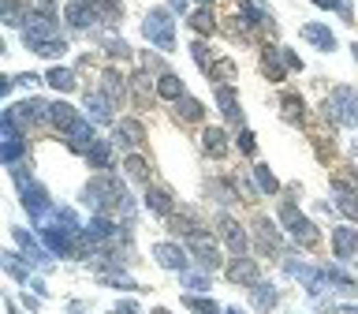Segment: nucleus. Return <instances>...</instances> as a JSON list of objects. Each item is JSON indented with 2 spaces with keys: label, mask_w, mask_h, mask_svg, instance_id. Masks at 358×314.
Returning a JSON list of instances; mask_svg holds the SVG:
<instances>
[{
  "label": "nucleus",
  "mask_w": 358,
  "mask_h": 314,
  "mask_svg": "<svg viewBox=\"0 0 358 314\" xmlns=\"http://www.w3.org/2000/svg\"><path fill=\"white\" fill-rule=\"evenodd\" d=\"M302 38H310L318 49H336V38H332L329 30H321L318 23H310V27H302Z\"/></svg>",
  "instance_id": "obj_11"
},
{
  "label": "nucleus",
  "mask_w": 358,
  "mask_h": 314,
  "mask_svg": "<svg viewBox=\"0 0 358 314\" xmlns=\"http://www.w3.org/2000/svg\"><path fill=\"white\" fill-rule=\"evenodd\" d=\"M217 101H220V109H224L228 120H239V105H235V90L232 87H217Z\"/></svg>",
  "instance_id": "obj_13"
},
{
  "label": "nucleus",
  "mask_w": 358,
  "mask_h": 314,
  "mask_svg": "<svg viewBox=\"0 0 358 314\" xmlns=\"http://www.w3.org/2000/svg\"><path fill=\"white\" fill-rule=\"evenodd\" d=\"M202 113H206V109H202V101L179 98V116H183V120H202Z\"/></svg>",
  "instance_id": "obj_15"
},
{
  "label": "nucleus",
  "mask_w": 358,
  "mask_h": 314,
  "mask_svg": "<svg viewBox=\"0 0 358 314\" xmlns=\"http://www.w3.org/2000/svg\"><path fill=\"white\" fill-rule=\"evenodd\" d=\"M49 116H53V124L64 127V131H67V127H75V109L71 105H53V109H49Z\"/></svg>",
  "instance_id": "obj_14"
},
{
  "label": "nucleus",
  "mask_w": 358,
  "mask_h": 314,
  "mask_svg": "<svg viewBox=\"0 0 358 314\" xmlns=\"http://www.w3.org/2000/svg\"><path fill=\"white\" fill-rule=\"evenodd\" d=\"M119 142H127V146H139L142 139H146V131H142V124H134V120H123L119 124Z\"/></svg>",
  "instance_id": "obj_12"
},
{
  "label": "nucleus",
  "mask_w": 358,
  "mask_h": 314,
  "mask_svg": "<svg viewBox=\"0 0 358 314\" xmlns=\"http://www.w3.org/2000/svg\"><path fill=\"white\" fill-rule=\"evenodd\" d=\"M157 94H160V98H168V101L187 98V94H183V82H179L172 71H165V75H160V82H157Z\"/></svg>",
  "instance_id": "obj_9"
},
{
  "label": "nucleus",
  "mask_w": 358,
  "mask_h": 314,
  "mask_svg": "<svg viewBox=\"0 0 358 314\" xmlns=\"http://www.w3.org/2000/svg\"><path fill=\"white\" fill-rule=\"evenodd\" d=\"M90 161H97V165H108V150L97 142V150H90Z\"/></svg>",
  "instance_id": "obj_25"
},
{
  "label": "nucleus",
  "mask_w": 358,
  "mask_h": 314,
  "mask_svg": "<svg viewBox=\"0 0 358 314\" xmlns=\"http://www.w3.org/2000/svg\"><path fill=\"white\" fill-rule=\"evenodd\" d=\"M153 314H168V311H160V307H157V311H153Z\"/></svg>",
  "instance_id": "obj_28"
},
{
  "label": "nucleus",
  "mask_w": 358,
  "mask_h": 314,
  "mask_svg": "<svg viewBox=\"0 0 358 314\" xmlns=\"http://www.w3.org/2000/svg\"><path fill=\"white\" fill-rule=\"evenodd\" d=\"M280 217H284V225H291V232H295L298 243H306V247H313V243H318V228H313L306 217H298L295 206H284V210H280Z\"/></svg>",
  "instance_id": "obj_1"
},
{
  "label": "nucleus",
  "mask_w": 358,
  "mask_h": 314,
  "mask_svg": "<svg viewBox=\"0 0 358 314\" xmlns=\"http://www.w3.org/2000/svg\"><path fill=\"white\" fill-rule=\"evenodd\" d=\"M339 314H358V311H355V307H344V311H339Z\"/></svg>",
  "instance_id": "obj_27"
},
{
  "label": "nucleus",
  "mask_w": 358,
  "mask_h": 314,
  "mask_svg": "<svg viewBox=\"0 0 358 314\" xmlns=\"http://www.w3.org/2000/svg\"><path fill=\"white\" fill-rule=\"evenodd\" d=\"M258 180H261V188H265V191H276V180L269 176V168H258Z\"/></svg>",
  "instance_id": "obj_24"
},
{
  "label": "nucleus",
  "mask_w": 358,
  "mask_h": 314,
  "mask_svg": "<svg viewBox=\"0 0 358 314\" xmlns=\"http://www.w3.org/2000/svg\"><path fill=\"white\" fill-rule=\"evenodd\" d=\"M284 113L291 116V120H302V101H298L295 94H287L284 98Z\"/></svg>",
  "instance_id": "obj_21"
},
{
  "label": "nucleus",
  "mask_w": 358,
  "mask_h": 314,
  "mask_svg": "<svg viewBox=\"0 0 358 314\" xmlns=\"http://www.w3.org/2000/svg\"><path fill=\"white\" fill-rule=\"evenodd\" d=\"M206 4H209V0H206Z\"/></svg>",
  "instance_id": "obj_30"
},
{
  "label": "nucleus",
  "mask_w": 358,
  "mask_h": 314,
  "mask_svg": "<svg viewBox=\"0 0 358 314\" xmlns=\"http://www.w3.org/2000/svg\"><path fill=\"white\" fill-rule=\"evenodd\" d=\"M191 27L198 30V34H213V15L209 12H194L191 15Z\"/></svg>",
  "instance_id": "obj_18"
},
{
  "label": "nucleus",
  "mask_w": 358,
  "mask_h": 314,
  "mask_svg": "<svg viewBox=\"0 0 358 314\" xmlns=\"http://www.w3.org/2000/svg\"><path fill=\"white\" fill-rule=\"evenodd\" d=\"M209 75H213V79H232V75H235V64H232V60H217V64L209 67Z\"/></svg>",
  "instance_id": "obj_19"
},
{
  "label": "nucleus",
  "mask_w": 358,
  "mask_h": 314,
  "mask_svg": "<svg viewBox=\"0 0 358 314\" xmlns=\"http://www.w3.org/2000/svg\"><path fill=\"white\" fill-rule=\"evenodd\" d=\"M235 146L243 150V154H254V135L250 131H239V139H235Z\"/></svg>",
  "instance_id": "obj_22"
},
{
  "label": "nucleus",
  "mask_w": 358,
  "mask_h": 314,
  "mask_svg": "<svg viewBox=\"0 0 358 314\" xmlns=\"http://www.w3.org/2000/svg\"><path fill=\"white\" fill-rule=\"evenodd\" d=\"M191 251L198 254V258L206 262L209 269H217V266H220V251H217V243H213L206 232H191Z\"/></svg>",
  "instance_id": "obj_3"
},
{
  "label": "nucleus",
  "mask_w": 358,
  "mask_h": 314,
  "mask_svg": "<svg viewBox=\"0 0 358 314\" xmlns=\"http://www.w3.org/2000/svg\"><path fill=\"white\" fill-rule=\"evenodd\" d=\"M355 56H358V45H355Z\"/></svg>",
  "instance_id": "obj_29"
},
{
  "label": "nucleus",
  "mask_w": 358,
  "mask_h": 314,
  "mask_svg": "<svg viewBox=\"0 0 358 314\" xmlns=\"http://www.w3.org/2000/svg\"><path fill=\"white\" fill-rule=\"evenodd\" d=\"M339 210H344L347 217H358V202L351 199V194H339Z\"/></svg>",
  "instance_id": "obj_23"
},
{
  "label": "nucleus",
  "mask_w": 358,
  "mask_h": 314,
  "mask_svg": "<svg viewBox=\"0 0 358 314\" xmlns=\"http://www.w3.org/2000/svg\"><path fill=\"white\" fill-rule=\"evenodd\" d=\"M313 4H321V8H332V4H336V0H313Z\"/></svg>",
  "instance_id": "obj_26"
},
{
  "label": "nucleus",
  "mask_w": 358,
  "mask_h": 314,
  "mask_svg": "<svg viewBox=\"0 0 358 314\" xmlns=\"http://www.w3.org/2000/svg\"><path fill=\"white\" fill-rule=\"evenodd\" d=\"M202 146H206L209 157H224V154H228V135L220 131V127H206V135H202Z\"/></svg>",
  "instance_id": "obj_5"
},
{
  "label": "nucleus",
  "mask_w": 358,
  "mask_h": 314,
  "mask_svg": "<svg viewBox=\"0 0 358 314\" xmlns=\"http://www.w3.org/2000/svg\"><path fill=\"white\" fill-rule=\"evenodd\" d=\"M220 232H224V240H228V247H232V251H239V254L246 251V232L235 225L232 217H220Z\"/></svg>",
  "instance_id": "obj_8"
},
{
  "label": "nucleus",
  "mask_w": 358,
  "mask_h": 314,
  "mask_svg": "<svg viewBox=\"0 0 358 314\" xmlns=\"http://www.w3.org/2000/svg\"><path fill=\"white\" fill-rule=\"evenodd\" d=\"M228 281H235V284H254V281H258V266H254L250 258H235L232 266H228Z\"/></svg>",
  "instance_id": "obj_4"
},
{
  "label": "nucleus",
  "mask_w": 358,
  "mask_h": 314,
  "mask_svg": "<svg viewBox=\"0 0 358 314\" xmlns=\"http://www.w3.org/2000/svg\"><path fill=\"white\" fill-rule=\"evenodd\" d=\"M153 254H157V258L165 262L168 269H179V266H187L183 251H179V247H172V243H157V247H153Z\"/></svg>",
  "instance_id": "obj_10"
},
{
  "label": "nucleus",
  "mask_w": 358,
  "mask_h": 314,
  "mask_svg": "<svg viewBox=\"0 0 358 314\" xmlns=\"http://www.w3.org/2000/svg\"><path fill=\"white\" fill-rule=\"evenodd\" d=\"M187 307H191L194 314H220V311H217V303H209V300H194V295L187 300Z\"/></svg>",
  "instance_id": "obj_20"
},
{
  "label": "nucleus",
  "mask_w": 358,
  "mask_h": 314,
  "mask_svg": "<svg viewBox=\"0 0 358 314\" xmlns=\"http://www.w3.org/2000/svg\"><path fill=\"white\" fill-rule=\"evenodd\" d=\"M146 38L157 41V45H165V49H172V23H168L165 12H153L146 19Z\"/></svg>",
  "instance_id": "obj_2"
},
{
  "label": "nucleus",
  "mask_w": 358,
  "mask_h": 314,
  "mask_svg": "<svg viewBox=\"0 0 358 314\" xmlns=\"http://www.w3.org/2000/svg\"><path fill=\"white\" fill-rule=\"evenodd\" d=\"M123 172L131 176V180L142 183V180H146V172H150V165H146L142 157H127V161H123Z\"/></svg>",
  "instance_id": "obj_16"
},
{
  "label": "nucleus",
  "mask_w": 358,
  "mask_h": 314,
  "mask_svg": "<svg viewBox=\"0 0 358 314\" xmlns=\"http://www.w3.org/2000/svg\"><path fill=\"white\" fill-rule=\"evenodd\" d=\"M146 206H150L157 217H172V194H168L165 188H150V191H146Z\"/></svg>",
  "instance_id": "obj_6"
},
{
  "label": "nucleus",
  "mask_w": 358,
  "mask_h": 314,
  "mask_svg": "<svg viewBox=\"0 0 358 314\" xmlns=\"http://www.w3.org/2000/svg\"><path fill=\"white\" fill-rule=\"evenodd\" d=\"M49 82H53L56 90H71L75 87V75L64 71V67H53V71H49Z\"/></svg>",
  "instance_id": "obj_17"
},
{
  "label": "nucleus",
  "mask_w": 358,
  "mask_h": 314,
  "mask_svg": "<svg viewBox=\"0 0 358 314\" xmlns=\"http://www.w3.org/2000/svg\"><path fill=\"white\" fill-rule=\"evenodd\" d=\"M332 247H336L339 258H351L355 247H358V236H355V228H336L332 232Z\"/></svg>",
  "instance_id": "obj_7"
}]
</instances>
